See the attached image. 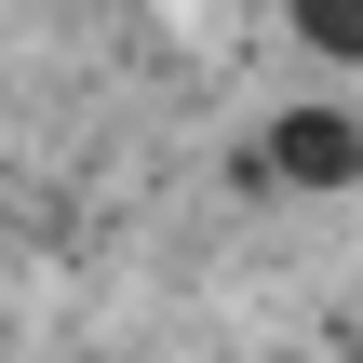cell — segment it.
Returning <instances> with one entry per match:
<instances>
[{
  "instance_id": "cell-2",
  "label": "cell",
  "mask_w": 363,
  "mask_h": 363,
  "mask_svg": "<svg viewBox=\"0 0 363 363\" xmlns=\"http://www.w3.org/2000/svg\"><path fill=\"white\" fill-rule=\"evenodd\" d=\"M296 40L310 54H363V0H296Z\"/></svg>"
},
{
  "instance_id": "cell-1",
  "label": "cell",
  "mask_w": 363,
  "mask_h": 363,
  "mask_svg": "<svg viewBox=\"0 0 363 363\" xmlns=\"http://www.w3.org/2000/svg\"><path fill=\"white\" fill-rule=\"evenodd\" d=\"M269 162H283L296 189H350V175H363V135L337 121V108H296V121L269 135Z\"/></svg>"
}]
</instances>
